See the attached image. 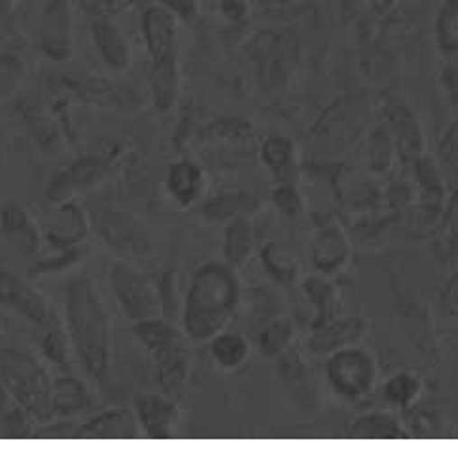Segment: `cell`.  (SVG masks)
<instances>
[{
  "instance_id": "28",
  "label": "cell",
  "mask_w": 458,
  "mask_h": 462,
  "mask_svg": "<svg viewBox=\"0 0 458 462\" xmlns=\"http://www.w3.org/2000/svg\"><path fill=\"white\" fill-rule=\"evenodd\" d=\"M390 129L396 141V148L402 153V158L408 160L409 156H417L418 133L413 122V116L404 108H396L390 114Z\"/></svg>"
},
{
  "instance_id": "37",
  "label": "cell",
  "mask_w": 458,
  "mask_h": 462,
  "mask_svg": "<svg viewBox=\"0 0 458 462\" xmlns=\"http://www.w3.org/2000/svg\"><path fill=\"white\" fill-rule=\"evenodd\" d=\"M444 222L449 226H458V189L453 194V198L449 199L447 210L444 215Z\"/></svg>"
},
{
  "instance_id": "17",
  "label": "cell",
  "mask_w": 458,
  "mask_h": 462,
  "mask_svg": "<svg viewBox=\"0 0 458 462\" xmlns=\"http://www.w3.org/2000/svg\"><path fill=\"white\" fill-rule=\"evenodd\" d=\"M91 408V394L86 384L74 375L53 377L51 384V419H74Z\"/></svg>"
},
{
  "instance_id": "7",
  "label": "cell",
  "mask_w": 458,
  "mask_h": 462,
  "mask_svg": "<svg viewBox=\"0 0 458 462\" xmlns=\"http://www.w3.org/2000/svg\"><path fill=\"white\" fill-rule=\"evenodd\" d=\"M326 379L330 387L343 398L358 400L373 393L377 381V368L371 355L353 346H341L335 351L326 365Z\"/></svg>"
},
{
  "instance_id": "8",
  "label": "cell",
  "mask_w": 458,
  "mask_h": 462,
  "mask_svg": "<svg viewBox=\"0 0 458 462\" xmlns=\"http://www.w3.org/2000/svg\"><path fill=\"white\" fill-rule=\"evenodd\" d=\"M0 305L38 326L42 332L61 326L46 298L19 275L0 269Z\"/></svg>"
},
{
  "instance_id": "1",
  "label": "cell",
  "mask_w": 458,
  "mask_h": 462,
  "mask_svg": "<svg viewBox=\"0 0 458 462\" xmlns=\"http://www.w3.org/2000/svg\"><path fill=\"white\" fill-rule=\"evenodd\" d=\"M65 322L70 349L93 383H105L112 364V322L89 275H74L65 288Z\"/></svg>"
},
{
  "instance_id": "10",
  "label": "cell",
  "mask_w": 458,
  "mask_h": 462,
  "mask_svg": "<svg viewBox=\"0 0 458 462\" xmlns=\"http://www.w3.org/2000/svg\"><path fill=\"white\" fill-rule=\"evenodd\" d=\"M42 236L57 253L78 248L89 236V218L84 207L72 199L53 205L42 224Z\"/></svg>"
},
{
  "instance_id": "30",
  "label": "cell",
  "mask_w": 458,
  "mask_h": 462,
  "mask_svg": "<svg viewBox=\"0 0 458 462\" xmlns=\"http://www.w3.org/2000/svg\"><path fill=\"white\" fill-rule=\"evenodd\" d=\"M292 341V324L289 320H277L260 334V351L267 358L279 356Z\"/></svg>"
},
{
  "instance_id": "36",
  "label": "cell",
  "mask_w": 458,
  "mask_h": 462,
  "mask_svg": "<svg viewBox=\"0 0 458 462\" xmlns=\"http://www.w3.org/2000/svg\"><path fill=\"white\" fill-rule=\"evenodd\" d=\"M163 3H165V6H167L170 12L180 15V17H184V19L194 15V6H196L194 0H163Z\"/></svg>"
},
{
  "instance_id": "38",
  "label": "cell",
  "mask_w": 458,
  "mask_h": 462,
  "mask_svg": "<svg viewBox=\"0 0 458 462\" xmlns=\"http://www.w3.org/2000/svg\"><path fill=\"white\" fill-rule=\"evenodd\" d=\"M375 3V6H377V10H380V12H385V10H389L396 0H373Z\"/></svg>"
},
{
  "instance_id": "15",
  "label": "cell",
  "mask_w": 458,
  "mask_h": 462,
  "mask_svg": "<svg viewBox=\"0 0 458 462\" xmlns=\"http://www.w3.org/2000/svg\"><path fill=\"white\" fill-rule=\"evenodd\" d=\"M142 34L151 61L177 55V22L170 10L150 8L142 17Z\"/></svg>"
},
{
  "instance_id": "9",
  "label": "cell",
  "mask_w": 458,
  "mask_h": 462,
  "mask_svg": "<svg viewBox=\"0 0 458 462\" xmlns=\"http://www.w3.org/2000/svg\"><path fill=\"white\" fill-rule=\"evenodd\" d=\"M110 169V160L97 153H87V156L72 162L69 167L55 172L53 179L46 186V201L48 205H57L63 201H70L80 191H86L99 184Z\"/></svg>"
},
{
  "instance_id": "25",
  "label": "cell",
  "mask_w": 458,
  "mask_h": 462,
  "mask_svg": "<svg viewBox=\"0 0 458 462\" xmlns=\"http://www.w3.org/2000/svg\"><path fill=\"white\" fill-rule=\"evenodd\" d=\"M254 207H256V201L252 199V196H246V194H243V191H239V194H225V196L211 199L205 205L203 213H205L206 220L227 224L229 220L241 218L246 213L251 215Z\"/></svg>"
},
{
  "instance_id": "24",
  "label": "cell",
  "mask_w": 458,
  "mask_h": 462,
  "mask_svg": "<svg viewBox=\"0 0 458 462\" xmlns=\"http://www.w3.org/2000/svg\"><path fill=\"white\" fill-rule=\"evenodd\" d=\"M260 158L280 184L290 182L296 163V148L290 139L270 137L261 144Z\"/></svg>"
},
{
  "instance_id": "16",
  "label": "cell",
  "mask_w": 458,
  "mask_h": 462,
  "mask_svg": "<svg viewBox=\"0 0 458 462\" xmlns=\"http://www.w3.org/2000/svg\"><path fill=\"white\" fill-rule=\"evenodd\" d=\"M349 260V243L335 226L322 227L311 243V263L322 275L341 272Z\"/></svg>"
},
{
  "instance_id": "3",
  "label": "cell",
  "mask_w": 458,
  "mask_h": 462,
  "mask_svg": "<svg viewBox=\"0 0 458 462\" xmlns=\"http://www.w3.org/2000/svg\"><path fill=\"white\" fill-rule=\"evenodd\" d=\"M133 332L154 364L160 393L170 398L180 396L189 379V368H192L189 339L163 317L139 320L133 326Z\"/></svg>"
},
{
  "instance_id": "5",
  "label": "cell",
  "mask_w": 458,
  "mask_h": 462,
  "mask_svg": "<svg viewBox=\"0 0 458 462\" xmlns=\"http://www.w3.org/2000/svg\"><path fill=\"white\" fill-rule=\"evenodd\" d=\"M371 120V112L360 99H341L332 105L311 131L313 146L322 156H335L349 150Z\"/></svg>"
},
{
  "instance_id": "21",
  "label": "cell",
  "mask_w": 458,
  "mask_h": 462,
  "mask_svg": "<svg viewBox=\"0 0 458 462\" xmlns=\"http://www.w3.org/2000/svg\"><path fill=\"white\" fill-rule=\"evenodd\" d=\"M208 355L222 370L234 372L251 356V343L239 332L224 330L208 341Z\"/></svg>"
},
{
  "instance_id": "4",
  "label": "cell",
  "mask_w": 458,
  "mask_h": 462,
  "mask_svg": "<svg viewBox=\"0 0 458 462\" xmlns=\"http://www.w3.org/2000/svg\"><path fill=\"white\" fill-rule=\"evenodd\" d=\"M0 384L32 420H51L53 377L31 353L15 346L0 349Z\"/></svg>"
},
{
  "instance_id": "18",
  "label": "cell",
  "mask_w": 458,
  "mask_h": 462,
  "mask_svg": "<svg viewBox=\"0 0 458 462\" xmlns=\"http://www.w3.org/2000/svg\"><path fill=\"white\" fill-rule=\"evenodd\" d=\"M179 86H180V74H179L177 55L151 61L150 88H151V93H154V103L160 112H167L175 106L179 97Z\"/></svg>"
},
{
  "instance_id": "11",
  "label": "cell",
  "mask_w": 458,
  "mask_h": 462,
  "mask_svg": "<svg viewBox=\"0 0 458 462\" xmlns=\"http://www.w3.org/2000/svg\"><path fill=\"white\" fill-rule=\"evenodd\" d=\"M133 410L139 419L142 434L150 439H170L177 434L180 410L175 400L163 393H144L135 396Z\"/></svg>"
},
{
  "instance_id": "20",
  "label": "cell",
  "mask_w": 458,
  "mask_h": 462,
  "mask_svg": "<svg viewBox=\"0 0 458 462\" xmlns=\"http://www.w3.org/2000/svg\"><path fill=\"white\" fill-rule=\"evenodd\" d=\"M93 38L95 48L99 50L101 60L106 67L114 70H124L129 67L131 53L127 48L125 38L122 32L108 22H95L93 23Z\"/></svg>"
},
{
  "instance_id": "39",
  "label": "cell",
  "mask_w": 458,
  "mask_h": 462,
  "mask_svg": "<svg viewBox=\"0 0 458 462\" xmlns=\"http://www.w3.org/2000/svg\"><path fill=\"white\" fill-rule=\"evenodd\" d=\"M0 165H3V148H0Z\"/></svg>"
},
{
  "instance_id": "13",
  "label": "cell",
  "mask_w": 458,
  "mask_h": 462,
  "mask_svg": "<svg viewBox=\"0 0 458 462\" xmlns=\"http://www.w3.org/2000/svg\"><path fill=\"white\" fill-rule=\"evenodd\" d=\"M0 234L19 256L27 258L36 254L42 239L41 229L36 227L31 215L17 203H8L0 210Z\"/></svg>"
},
{
  "instance_id": "2",
  "label": "cell",
  "mask_w": 458,
  "mask_h": 462,
  "mask_svg": "<svg viewBox=\"0 0 458 462\" xmlns=\"http://www.w3.org/2000/svg\"><path fill=\"white\" fill-rule=\"evenodd\" d=\"M241 298L235 269L225 262L199 265L188 282L182 305V332L189 343H208L232 322Z\"/></svg>"
},
{
  "instance_id": "23",
  "label": "cell",
  "mask_w": 458,
  "mask_h": 462,
  "mask_svg": "<svg viewBox=\"0 0 458 462\" xmlns=\"http://www.w3.org/2000/svg\"><path fill=\"white\" fill-rule=\"evenodd\" d=\"M265 273L280 286H294L299 277V263L289 248L280 243H267L260 253Z\"/></svg>"
},
{
  "instance_id": "31",
  "label": "cell",
  "mask_w": 458,
  "mask_h": 462,
  "mask_svg": "<svg viewBox=\"0 0 458 462\" xmlns=\"http://www.w3.org/2000/svg\"><path fill=\"white\" fill-rule=\"evenodd\" d=\"M23 79V63L15 55L0 57V97H8Z\"/></svg>"
},
{
  "instance_id": "34",
  "label": "cell",
  "mask_w": 458,
  "mask_h": 462,
  "mask_svg": "<svg viewBox=\"0 0 458 462\" xmlns=\"http://www.w3.org/2000/svg\"><path fill=\"white\" fill-rule=\"evenodd\" d=\"M80 258V248H72V250H63V253L57 254L53 260H44L41 265H38L36 273H51V272H61V269H67L74 265Z\"/></svg>"
},
{
  "instance_id": "12",
  "label": "cell",
  "mask_w": 458,
  "mask_h": 462,
  "mask_svg": "<svg viewBox=\"0 0 458 462\" xmlns=\"http://www.w3.org/2000/svg\"><path fill=\"white\" fill-rule=\"evenodd\" d=\"M142 429L135 410L114 408L78 422L74 429V439H139Z\"/></svg>"
},
{
  "instance_id": "35",
  "label": "cell",
  "mask_w": 458,
  "mask_h": 462,
  "mask_svg": "<svg viewBox=\"0 0 458 462\" xmlns=\"http://www.w3.org/2000/svg\"><path fill=\"white\" fill-rule=\"evenodd\" d=\"M442 310L447 317L458 319V272L447 281L442 292Z\"/></svg>"
},
{
  "instance_id": "6",
  "label": "cell",
  "mask_w": 458,
  "mask_h": 462,
  "mask_svg": "<svg viewBox=\"0 0 458 462\" xmlns=\"http://www.w3.org/2000/svg\"><path fill=\"white\" fill-rule=\"evenodd\" d=\"M110 286L122 311L133 322L156 319L163 313V300L146 273L125 262H116L110 269Z\"/></svg>"
},
{
  "instance_id": "32",
  "label": "cell",
  "mask_w": 458,
  "mask_h": 462,
  "mask_svg": "<svg viewBox=\"0 0 458 462\" xmlns=\"http://www.w3.org/2000/svg\"><path fill=\"white\" fill-rule=\"evenodd\" d=\"M273 203L282 215L290 217V218H296L303 213V199H301L299 191L296 189V186L292 182L280 184L273 191Z\"/></svg>"
},
{
  "instance_id": "26",
  "label": "cell",
  "mask_w": 458,
  "mask_h": 462,
  "mask_svg": "<svg viewBox=\"0 0 458 462\" xmlns=\"http://www.w3.org/2000/svg\"><path fill=\"white\" fill-rule=\"evenodd\" d=\"M101 234L103 237L114 245V246H124L127 250H135V245L144 243V236L142 231L137 227V224L129 222L125 217H118V215H106L101 222Z\"/></svg>"
},
{
  "instance_id": "29",
  "label": "cell",
  "mask_w": 458,
  "mask_h": 462,
  "mask_svg": "<svg viewBox=\"0 0 458 462\" xmlns=\"http://www.w3.org/2000/svg\"><path fill=\"white\" fill-rule=\"evenodd\" d=\"M69 336L63 332L61 326H53V328L44 330L41 349L44 358L55 368L69 370Z\"/></svg>"
},
{
  "instance_id": "14",
  "label": "cell",
  "mask_w": 458,
  "mask_h": 462,
  "mask_svg": "<svg viewBox=\"0 0 458 462\" xmlns=\"http://www.w3.org/2000/svg\"><path fill=\"white\" fill-rule=\"evenodd\" d=\"M205 184L203 167L192 160H180L167 169L165 189L179 207L196 205L203 198Z\"/></svg>"
},
{
  "instance_id": "33",
  "label": "cell",
  "mask_w": 458,
  "mask_h": 462,
  "mask_svg": "<svg viewBox=\"0 0 458 462\" xmlns=\"http://www.w3.org/2000/svg\"><path fill=\"white\" fill-rule=\"evenodd\" d=\"M437 152H440V160L444 165H449V167L458 165V120L447 131Z\"/></svg>"
},
{
  "instance_id": "27",
  "label": "cell",
  "mask_w": 458,
  "mask_h": 462,
  "mask_svg": "<svg viewBox=\"0 0 458 462\" xmlns=\"http://www.w3.org/2000/svg\"><path fill=\"white\" fill-rule=\"evenodd\" d=\"M423 391L421 379L411 372H398L385 383V396L398 408H409Z\"/></svg>"
},
{
  "instance_id": "19",
  "label": "cell",
  "mask_w": 458,
  "mask_h": 462,
  "mask_svg": "<svg viewBox=\"0 0 458 462\" xmlns=\"http://www.w3.org/2000/svg\"><path fill=\"white\" fill-rule=\"evenodd\" d=\"M349 438L353 439H399L409 438L392 413L389 411H370L354 419L349 427Z\"/></svg>"
},
{
  "instance_id": "22",
  "label": "cell",
  "mask_w": 458,
  "mask_h": 462,
  "mask_svg": "<svg viewBox=\"0 0 458 462\" xmlns=\"http://www.w3.org/2000/svg\"><path fill=\"white\" fill-rule=\"evenodd\" d=\"M224 262L234 269L243 267L252 254V227L244 217L234 218L224 229Z\"/></svg>"
}]
</instances>
